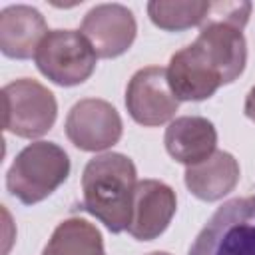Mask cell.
Wrapping results in <instances>:
<instances>
[{
	"mask_svg": "<svg viewBox=\"0 0 255 255\" xmlns=\"http://www.w3.org/2000/svg\"><path fill=\"white\" fill-rule=\"evenodd\" d=\"M137 185L133 161L124 153H102L92 157L82 173L84 209L100 219L112 233L128 229Z\"/></svg>",
	"mask_w": 255,
	"mask_h": 255,
	"instance_id": "6da1fadb",
	"label": "cell"
},
{
	"mask_svg": "<svg viewBox=\"0 0 255 255\" xmlns=\"http://www.w3.org/2000/svg\"><path fill=\"white\" fill-rule=\"evenodd\" d=\"M70 175V157L54 141L28 143L6 173V189L24 205L50 197Z\"/></svg>",
	"mask_w": 255,
	"mask_h": 255,
	"instance_id": "7a4b0ae2",
	"label": "cell"
},
{
	"mask_svg": "<svg viewBox=\"0 0 255 255\" xmlns=\"http://www.w3.org/2000/svg\"><path fill=\"white\" fill-rule=\"evenodd\" d=\"M189 255H255V195L233 197L217 207Z\"/></svg>",
	"mask_w": 255,
	"mask_h": 255,
	"instance_id": "3957f363",
	"label": "cell"
},
{
	"mask_svg": "<svg viewBox=\"0 0 255 255\" xmlns=\"http://www.w3.org/2000/svg\"><path fill=\"white\" fill-rule=\"evenodd\" d=\"M96 60L92 44L80 30H50L34 56L40 74L66 88L84 84L94 74Z\"/></svg>",
	"mask_w": 255,
	"mask_h": 255,
	"instance_id": "277c9868",
	"label": "cell"
},
{
	"mask_svg": "<svg viewBox=\"0 0 255 255\" xmlns=\"http://www.w3.org/2000/svg\"><path fill=\"white\" fill-rule=\"evenodd\" d=\"M4 129L26 139L48 133L58 116L54 94L40 82L20 78L2 88Z\"/></svg>",
	"mask_w": 255,
	"mask_h": 255,
	"instance_id": "5b68a950",
	"label": "cell"
},
{
	"mask_svg": "<svg viewBox=\"0 0 255 255\" xmlns=\"http://www.w3.org/2000/svg\"><path fill=\"white\" fill-rule=\"evenodd\" d=\"M126 108L131 120L145 128L169 122L179 108V100L169 88L167 70L161 66L137 70L126 88Z\"/></svg>",
	"mask_w": 255,
	"mask_h": 255,
	"instance_id": "8992f818",
	"label": "cell"
},
{
	"mask_svg": "<svg viewBox=\"0 0 255 255\" xmlns=\"http://www.w3.org/2000/svg\"><path fill=\"white\" fill-rule=\"evenodd\" d=\"M66 135L82 151H104L122 137L124 124L118 110L100 98H84L66 118Z\"/></svg>",
	"mask_w": 255,
	"mask_h": 255,
	"instance_id": "52a82bcc",
	"label": "cell"
},
{
	"mask_svg": "<svg viewBox=\"0 0 255 255\" xmlns=\"http://www.w3.org/2000/svg\"><path fill=\"white\" fill-rule=\"evenodd\" d=\"M80 32L88 38L98 58H118L131 48L137 22L124 4H98L84 16Z\"/></svg>",
	"mask_w": 255,
	"mask_h": 255,
	"instance_id": "ba28073f",
	"label": "cell"
},
{
	"mask_svg": "<svg viewBox=\"0 0 255 255\" xmlns=\"http://www.w3.org/2000/svg\"><path fill=\"white\" fill-rule=\"evenodd\" d=\"M165 70L169 88L179 102L207 100L221 86H225L217 68L195 42L177 50L169 58V66Z\"/></svg>",
	"mask_w": 255,
	"mask_h": 255,
	"instance_id": "9c48e42d",
	"label": "cell"
},
{
	"mask_svg": "<svg viewBox=\"0 0 255 255\" xmlns=\"http://www.w3.org/2000/svg\"><path fill=\"white\" fill-rule=\"evenodd\" d=\"M177 209L175 191L159 179H141L135 185L128 233L137 241L157 239Z\"/></svg>",
	"mask_w": 255,
	"mask_h": 255,
	"instance_id": "30bf717a",
	"label": "cell"
},
{
	"mask_svg": "<svg viewBox=\"0 0 255 255\" xmlns=\"http://www.w3.org/2000/svg\"><path fill=\"white\" fill-rule=\"evenodd\" d=\"M48 24L40 10L16 4L0 12V50L14 60H28L48 34Z\"/></svg>",
	"mask_w": 255,
	"mask_h": 255,
	"instance_id": "8fae6325",
	"label": "cell"
},
{
	"mask_svg": "<svg viewBox=\"0 0 255 255\" xmlns=\"http://www.w3.org/2000/svg\"><path fill=\"white\" fill-rule=\"evenodd\" d=\"M167 153L185 167L207 159L217 145V129L203 116L175 118L163 135Z\"/></svg>",
	"mask_w": 255,
	"mask_h": 255,
	"instance_id": "7c38bea8",
	"label": "cell"
},
{
	"mask_svg": "<svg viewBox=\"0 0 255 255\" xmlns=\"http://www.w3.org/2000/svg\"><path fill=\"white\" fill-rule=\"evenodd\" d=\"M239 161L223 149H215L207 159L185 167L183 179L187 189L201 201H217L239 183Z\"/></svg>",
	"mask_w": 255,
	"mask_h": 255,
	"instance_id": "4fadbf2b",
	"label": "cell"
},
{
	"mask_svg": "<svg viewBox=\"0 0 255 255\" xmlns=\"http://www.w3.org/2000/svg\"><path fill=\"white\" fill-rule=\"evenodd\" d=\"M42 255H106L100 229L84 217H68L58 223Z\"/></svg>",
	"mask_w": 255,
	"mask_h": 255,
	"instance_id": "5bb4252c",
	"label": "cell"
},
{
	"mask_svg": "<svg viewBox=\"0 0 255 255\" xmlns=\"http://www.w3.org/2000/svg\"><path fill=\"white\" fill-rule=\"evenodd\" d=\"M211 2L205 0H151L147 2V16L149 20L167 32H181L193 26L203 24L207 18Z\"/></svg>",
	"mask_w": 255,
	"mask_h": 255,
	"instance_id": "9a60e30c",
	"label": "cell"
},
{
	"mask_svg": "<svg viewBox=\"0 0 255 255\" xmlns=\"http://www.w3.org/2000/svg\"><path fill=\"white\" fill-rule=\"evenodd\" d=\"M243 110H245V116H247L251 122H255V86L247 92V98H245V106H243Z\"/></svg>",
	"mask_w": 255,
	"mask_h": 255,
	"instance_id": "2e32d148",
	"label": "cell"
},
{
	"mask_svg": "<svg viewBox=\"0 0 255 255\" xmlns=\"http://www.w3.org/2000/svg\"><path fill=\"white\" fill-rule=\"evenodd\" d=\"M147 255H169V253H165V251H151V253H147Z\"/></svg>",
	"mask_w": 255,
	"mask_h": 255,
	"instance_id": "e0dca14e",
	"label": "cell"
}]
</instances>
